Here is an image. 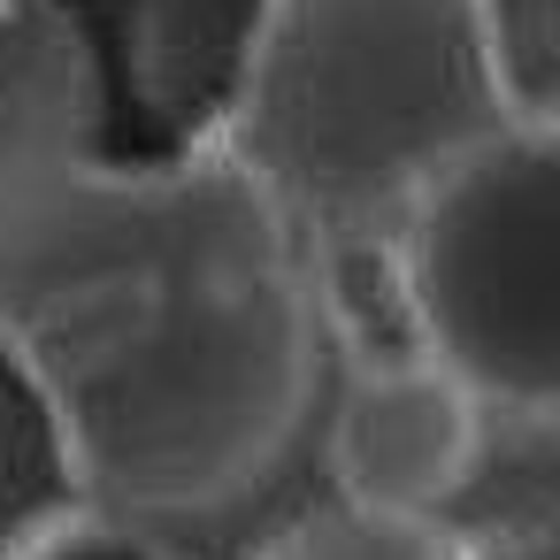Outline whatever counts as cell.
Returning <instances> with one entry per match:
<instances>
[{
	"label": "cell",
	"mask_w": 560,
	"mask_h": 560,
	"mask_svg": "<svg viewBox=\"0 0 560 560\" xmlns=\"http://www.w3.org/2000/svg\"><path fill=\"white\" fill-rule=\"evenodd\" d=\"M0 353L78 499L170 522L284 460L323 300L284 200L200 131L170 162L101 154L0 246Z\"/></svg>",
	"instance_id": "cell-1"
},
{
	"label": "cell",
	"mask_w": 560,
	"mask_h": 560,
	"mask_svg": "<svg viewBox=\"0 0 560 560\" xmlns=\"http://www.w3.org/2000/svg\"><path fill=\"white\" fill-rule=\"evenodd\" d=\"M483 55L499 78L506 116L552 124L560 116V0H476Z\"/></svg>",
	"instance_id": "cell-7"
},
{
	"label": "cell",
	"mask_w": 560,
	"mask_h": 560,
	"mask_svg": "<svg viewBox=\"0 0 560 560\" xmlns=\"http://www.w3.org/2000/svg\"><path fill=\"white\" fill-rule=\"evenodd\" d=\"M0 9H9V0H0Z\"/></svg>",
	"instance_id": "cell-9"
},
{
	"label": "cell",
	"mask_w": 560,
	"mask_h": 560,
	"mask_svg": "<svg viewBox=\"0 0 560 560\" xmlns=\"http://www.w3.org/2000/svg\"><path fill=\"white\" fill-rule=\"evenodd\" d=\"M254 560H476L438 514H399V506H361L330 499L300 522H284Z\"/></svg>",
	"instance_id": "cell-6"
},
{
	"label": "cell",
	"mask_w": 560,
	"mask_h": 560,
	"mask_svg": "<svg viewBox=\"0 0 560 560\" xmlns=\"http://www.w3.org/2000/svg\"><path fill=\"white\" fill-rule=\"evenodd\" d=\"M491 124L506 101L476 0H254L208 131L292 223H384Z\"/></svg>",
	"instance_id": "cell-2"
},
{
	"label": "cell",
	"mask_w": 560,
	"mask_h": 560,
	"mask_svg": "<svg viewBox=\"0 0 560 560\" xmlns=\"http://www.w3.org/2000/svg\"><path fill=\"white\" fill-rule=\"evenodd\" d=\"M108 85L85 24L62 0L0 9V246L108 147Z\"/></svg>",
	"instance_id": "cell-4"
},
{
	"label": "cell",
	"mask_w": 560,
	"mask_h": 560,
	"mask_svg": "<svg viewBox=\"0 0 560 560\" xmlns=\"http://www.w3.org/2000/svg\"><path fill=\"white\" fill-rule=\"evenodd\" d=\"M476 453H483V407L430 353L376 361L369 376L346 384L330 415V483L338 499L361 506L438 514L476 476Z\"/></svg>",
	"instance_id": "cell-5"
},
{
	"label": "cell",
	"mask_w": 560,
	"mask_h": 560,
	"mask_svg": "<svg viewBox=\"0 0 560 560\" xmlns=\"http://www.w3.org/2000/svg\"><path fill=\"white\" fill-rule=\"evenodd\" d=\"M392 292L415 353L476 407L552 415L560 399V131L491 124L445 154L392 215Z\"/></svg>",
	"instance_id": "cell-3"
},
{
	"label": "cell",
	"mask_w": 560,
	"mask_h": 560,
	"mask_svg": "<svg viewBox=\"0 0 560 560\" xmlns=\"http://www.w3.org/2000/svg\"><path fill=\"white\" fill-rule=\"evenodd\" d=\"M0 560H177L147 514L101 506V499H62L24 514L9 537H0Z\"/></svg>",
	"instance_id": "cell-8"
}]
</instances>
